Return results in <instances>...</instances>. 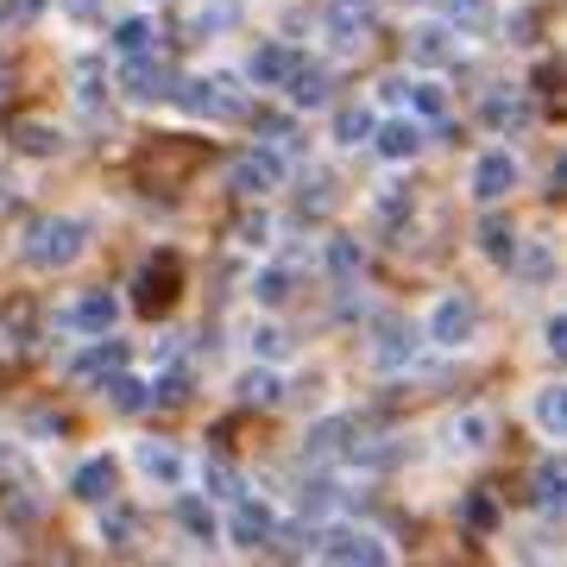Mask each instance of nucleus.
Here are the masks:
<instances>
[{
  "mask_svg": "<svg viewBox=\"0 0 567 567\" xmlns=\"http://www.w3.org/2000/svg\"><path fill=\"white\" fill-rule=\"evenodd\" d=\"M82 246H89V227L70 221V215H44V221L25 227V259L39 265V271H63V265H76Z\"/></svg>",
  "mask_w": 567,
  "mask_h": 567,
  "instance_id": "obj_1",
  "label": "nucleus"
},
{
  "mask_svg": "<svg viewBox=\"0 0 567 567\" xmlns=\"http://www.w3.org/2000/svg\"><path fill=\"white\" fill-rule=\"evenodd\" d=\"M177 102L189 107L196 121H208V126H227V121H240V114H246V95L227 76H189V82H177Z\"/></svg>",
  "mask_w": 567,
  "mask_h": 567,
  "instance_id": "obj_2",
  "label": "nucleus"
},
{
  "mask_svg": "<svg viewBox=\"0 0 567 567\" xmlns=\"http://www.w3.org/2000/svg\"><path fill=\"white\" fill-rule=\"evenodd\" d=\"M177 297H183V259H177V252L145 259L140 278H133V309H140V316H164Z\"/></svg>",
  "mask_w": 567,
  "mask_h": 567,
  "instance_id": "obj_3",
  "label": "nucleus"
},
{
  "mask_svg": "<svg viewBox=\"0 0 567 567\" xmlns=\"http://www.w3.org/2000/svg\"><path fill=\"white\" fill-rule=\"evenodd\" d=\"M284 183V152L278 145H252V152H240V158L227 164V189L240 196V203H259V196H271Z\"/></svg>",
  "mask_w": 567,
  "mask_h": 567,
  "instance_id": "obj_4",
  "label": "nucleus"
},
{
  "mask_svg": "<svg viewBox=\"0 0 567 567\" xmlns=\"http://www.w3.org/2000/svg\"><path fill=\"white\" fill-rule=\"evenodd\" d=\"M423 334H429V341H435V347H447V353H454V347H466V341H473V334H480V303H473L466 290H447L442 303L429 309Z\"/></svg>",
  "mask_w": 567,
  "mask_h": 567,
  "instance_id": "obj_5",
  "label": "nucleus"
},
{
  "mask_svg": "<svg viewBox=\"0 0 567 567\" xmlns=\"http://www.w3.org/2000/svg\"><path fill=\"white\" fill-rule=\"evenodd\" d=\"M316 555H322V561H341V567H353V561L385 567L391 561V548L379 543V536H365V529H328V536H316Z\"/></svg>",
  "mask_w": 567,
  "mask_h": 567,
  "instance_id": "obj_6",
  "label": "nucleus"
},
{
  "mask_svg": "<svg viewBox=\"0 0 567 567\" xmlns=\"http://www.w3.org/2000/svg\"><path fill=\"white\" fill-rule=\"evenodd\" d=\"M372 25H379V7H372V0H328V39L341 44V51L365 44Z\"/></svg>",
  "mask_w": 567,
  "mask_h": 567,
  "instance_id": "obj_7",
  "label": "nucleus"
},
{
  "mask_svg": "<svg viewBox=\"0 0 567 567\" xmlns=\"http://www.w3.org/2000/svg\"><path fill=\"white\" fill-rule=\"evenodd\" d=\"M121 322V297L114 290H82L76 303L63 309V328H76V334H114Z\"/></svg>",
  "mask_w": 567,
  "mask_h": 567,
  "instance_id": "obj_8",
  "label": "nucleus"
},
{
  "mask_svg": "<svg viewBox=\"0 0 567 567\" xmlns=\"http://www.w3.org/2000/svg\"><path fill=\"white\" fill-rule=\"evenodd\" d=\"M121 89H126V102L152 107V102H171V95H177V76H171L164 63H152V58H133L121 70Z\"/></svg>",
  "mask_w": 567,
  "mask_h": 567,
  "instance_id": "obj_9",
  "label": "nucleus"
},
{
  "mask_svg": "<svg viewBox=\"0 0 567 567\" xmlns=\"http://www.w3.org/2000/svg\"><path fill=\"white\" fill-rule=\"evenodd\" d=\"M511 189H517V158L511 152H480L473 158V196L480 203H505Z\"/></svg>",
  "mask_w": 567,
  "mask_h": 567,
  "instance_id": "obj_10",
  "label": "nucleus"
},
{
  "mask_svg": "<svg viewBox=\"0 0 567 567\" xmlns=\"http://www.w3.org/2000/svg\"><path fill=\"white\" fill-rule=\"evenodd\" d=\"M410 58L429 63V70L454 63V58H461V39H454V25H447V20H423L416 32H410Z\"/></svg>",
  "mask_w": 567,
  "mask_h": 567,
  "instance_id": "obj_11",
  "label": "nucleus"
},
{
  "mask_svg": "<svg viewBox=\"0 0 567 567\" xmlns=\"http://www.w3.org/2000/svg\"><path fill=\"white\" fill-rule=\"evenodd\" d=\"M114 486H121V466L107 461V454H89V461L70 473V492H76V498H89V505H107V498H114Z\"/></svg>",
  "mask_w": 567,
  "mask_h": 567,
  "instance_id": "obj_12",
  "label": "nucleus"
},
{
  "mask_svg": "<svg viewBox=\"0 0 567 567\" xmlns=\"http://www.w3.org/2000/svg\"><path fill=\"white\" fill-rule=\"evenodd\" d=\"M416 347H423V328H410V322H385V328H379V341H372V365L398 372V365L416 360Z\"/></svg>",
  "mask_w": 567,
  "mask_h": 567,
  "instance_id": "obj_13",
  "label": "nucleus"
},
{
  "mask_svg": "<svg viewBox=\"0 0 567 567\" xmlns=\"http://www.w3.org/2000/svg\"><path fill=\"white\" fill-rule=\"evenodd\" d=\"M140 473L158 480L164 492H183V473H189V466H183V454L171 442H140Z\"/></svg>",
  "mask_w": 567,
  "mask_h": 567,
  "instance_id": "obj_14",
  "label": "nucleus"
},
{
  "mask_svg": "<svg viewBox=\"0 0 567 567\" xmlns=\"http://www.w3.org/2000/svg\"><path fill=\"white\" fill-rule=\"evenodd\" d=\"M271 524H278V517H271L259 498H246V492L234 498V543L240 548H265L271 543Z\"/></svg>",
  "mask_w": 567,
  "mask_h": 567,
  "instance_id": "obj_15",
  "label": "nucleus"
},
{
  "mask_svg": "<svg viewBox=\"0 0 567 567\" xmlns=\"http://www.w3.org/2000/svg\"><path fill=\"white\" fill-rule=\"evenodd\" d=\"M7 140H13V152H25V158H58L63 152V133L51 121H13Z\"/></svg>",
  "mask_w": 567,
  "mask_h": 567,
  "instance_id": "obj_16",
  "label": "nucleus"
},
{
  "mask_svg": "<svg viewBox=\"0 0 567 567\" xmlns=\"http://www.w3.org/2000/svg\"><path fill=\"white\" fill-rule=\"evenodd\" d=\"M114 365H126V341H114V334H95V347H89V353H82L70 372H76V379H89V385H102Z\"/></svg>",
  "mask_w": 567,
  "mask_h": 567,
  "instance_id": "obj_17",
  "label": "nucleus"
},
{
  "mask_svg": "<svg viewBox=\"0 0 567 567\" xmlns=\"http://www.w3.org/2000/svg\"><path fill=\"white\" fill-rule=\"evenodd\" d=\"M372 145H379L391 164H404V158L423 152V126L416 121H385V126H372Z\"/></svg>",
  "mask_w": 567,
  "mask_h": 567,
  "instance_id": "obj_18",
  "label": "nucleus"
},
{
  "mask_svg": "<svg viewBox=\"0 0 567 567\" xmlns=\"http://www.w3.org/2000/svg\"><path fill=\"white\" fill-rule=\"evenodd\" d=\"M529 121H536V107H529L524 95H505V89H492L486 95V126L492 133H524Z\"/></svg>",
  "mask_w": 567,
  "mask_h": 567,
  "instance_id": "obj_19",
  "label": "nucleus"
},
{
  "mask_svg": "<svg viewBox=\"0 0 567 567\" xmlns=\"http://www.w3.org/2000/svg\"><path fill=\"white\" fill-rule=\"evenodd\" d=\"M284 82H290V102H297V107H328V70H322V63L297 58Z\"/></svg>",
  "mask_w": 567,
  "mask_h": 567,
  "instance_id": "obj_20",
  "label": "nucleus"
},
{
  "mask_svg": "<svg viewBox=\"0 0 567 567\" xmlns=\"http://www.w3.org/2000/svg\"><path fill=\"white\" fill-rule=\"evenodd\" d=\"M290 63H297V51H284V44H259V51L246 58V76L259 82V89H278V82L290 76Z\"/></svg>",
  "mask_w": 567,
  "mask_h": 567,
  "instance_id": "obj_21",
  "label": "nucleus"
},
{
  "mask_svg": "<svg viewBox=\"0 0 567 567\" xmlns=\"http://www.w3.org/2000/svg\"><path fill=\"white\" fill-rule=\"evenodd\" d=\"M492 416L486 410H461V416H454V423H447V435H454V447H461V454H486L492 447Z\"/></svg>",
  "mask_w": 567,
  "mask_h": 567,
  "instance_id": "obj_22",
  "label": "nucleus"
},
{
  "mask_svg": "<svg viewBox=\"0 0 567 567\" xmlns=\"http://www.w3.org/2000/svg\"><path fill=\"white\" fill-rule=\"evenodd\" d=\"M102 398H107L114 410H121V416H133V410H145V404H152V398H145V385L133 379V372H121V365H114V372L102 379Z\"/></svg>",
  "mask_w": 567,
  "mask_h": 567,
  "instance_id": "obj_23",
  "label": "nucleus"
},
{
  "mask_svg": "<svg viewBox=\"0 0 567 567\" xmlns=\"http://www.w3.org/2000/svg\"><path fill=\"white\" fill-rule=\"evenodd\" d=\"M234 391H240V404H246V410H271V404L284 398L278 372H265V365H252V372H240V385H234Z\"/></svg>",
  "mask_w": 567,
  "mask_h": 567,
  "instance_id": "obj_24",
  "label": "nucleus"
},
{
  "mask_svg": "<svg viewBox=\"0 0 567 567\" xmlns=\"http://www.w3.org/2000/svg\"><path fill=\"white\" fill-rule=\"evenodd\" d=\"M246 290H252V303L259 309H284L290 303V271H284V265H265V271H252Z\"/></svg>",
  "mask_w": 567,
  "mask_h": 567,
  "instance_id": "obj_25",
  "label": "nucleus"
},
{
  "mask_svg": "<svg viewBox=\"0 0 567 567\" xmlns=\"http://www.w3.org/2000/svg\"><path fill=\"white\" fill-rule=\"evenodd\" d=\"M177 524L189 529V536H196V543H215V505H208V498H196V492H183L177 498Z\"/></svg>",
  "mask_w": 567,
  "mask_h": 567,
  "instance_id": "obj_26",
  "label": "nucleus"
},
{
  "mask_svg": "<svg viewBox=\"0 0 567 567\" xmlns=\"http://www.w3.org/2000/svg\"><path fill=\"white\" fill-rule=\"evenodd\" d=\"M372 126H379V114H372V107H341V114H334V145H372Z\"/></svg>",
  "mask_w": 567,
  "mask_h": 567,
  "instance_id": "obj_27",
  "label": "nucleus"
},
{
  "mask_svg": "<svg viewBox=\"0 0 567 567\" xmlns=\"http://www.w3.org/2000/svg\"><path fill=\"white\" fill-rule=\"evenodd\" d=\"M240 0H203V7H196V39H215V32H227V25H240Z\"/></svg>",
  "mask_w": 567,
  "mask_h": 567,
  "instance_id": "obj_28",
  "label": "nucleus"
},
{
  "mask_svg": "<svg viewBox=\"0 0 567 567\" xmlns=\"http://www.w3.org/2000/svg\"><path fill=\"white\" fill-rule=\"evenodd\" d=\"M561 498H567V473H561V461H555V454H543V461H536V505L561 511Z\"/></svg>",
  "mask_w": 567,
  "mask_h": 567,
  "instance_id": "obj_29",
  "label": "nucleus"
},
{
  "mask_svg": "<svg viewBox=\"0 0 567 567\" xmlns=\"http://www.w3.org/2000/svg\"><path fill=\"white\" fill-rule=\"evenodd\" d=\"M102 543L107 548H133L140 543V517H133L126 505H114V498H107V511H102Z\"/></svg>",
  "mask_w": 567,
  "mask_h": 567,
  "instance_id": "obj_30",
  "label": "nucleus"
},
{
  "mask_svg": "<svg viewBox=\"0 0 567 567\" xmlns=\"http://www.w3.org/2000/svg\"><path fill=\"white\" fill-rule=\"evenodd\" d=\"M480 252H486L492 265H511V252H517V227H511L505 215H492V221L480 227Z\"/></svg>",
  "mask_w": 567,
  "mask_h": 567,
  "instance_id": "obj_31",
  "label": "nucleus"
},
{
  "mask_svg": "<svg viewBox=\"0 0 567 567\" xmlns=\"http://www.w3.org/2000/svg\"><path fill=\"white\" fill-rule=\"evenodd\" d=\"M152 164H164V177H189L203 164V145H158V152H145V171Z\"/></svg>",
  "mask_w": 567,
  "mask_h": 567,
  "instance_id": "obj_32",
  "label": "nucleus"
},
{
  "mask_svg": "<svg viewBox=\"0 0 567 567\" xmlns=\"http://www.w3.org/2000/svg\"><path fill=\"white\" fill-rule=\"evenodd\" d=\"M461 524L473 529V536H492V529H498V505H492V492H466V498H461Z\"/></svg>",
  "mask_w": 567,
  "mask_h": 567,
  "instance_id": "obj_33",
  "label": "nucleus"
},
{
  "mask_svg": "<svg viewBox=\"0 0 567 567\" xmlns=\"http://www.w3.org/2000/svg\"><path fill=\"white\" fill-rule=\"evenodd\" d=\"M328 271H334L341 284H353V278H360V271H365L360 240H341V234H334V240H328Z\"/></svg>",
  "mask_w": 567,
  "mask_h": 567,
  "instance_id": "obj_34",
  "label": "nucleus"
},
{
  "mask_svg": "<svg viewBox=\"0 0 567 567\" xmlns=\"http://www.w3.org/2000/svg\"><path fill=\"white\" fill-rule=\"evenodd\" d=\"M107 44H114L121 58H145V51H152V20H121L107 32Z\"/></svg>",
  "mask_w": 567,
  "mask_h": 567,
  "instance_id": "obj_35",
  "label": "nucleus"
},
{
  "mask_svg": "<svg viewBox=\"0 0 567 567\" xmlns=\"http://www.w3.org/2000/svg\"><path fill=\"white\" fill-rule=\"evenodd\" d=\"M536 423H543V435H555V442H561V429H567V398H561V385H543V391H536Z\"/></svg>",
  "mask_w": 567,
  "mask_h": 567,
  "instance_id": "obj_36",
  "label": "nucleus"
},
{
  "mask_svg": "<svg viewBox=\"0 0 567 567\" xmlns=\"http://www.w3.org/2000/svg\"><path fill=\"white\" fill-rule=\"evenodd\" d=\"M203 486H208V498H240V473H234V461L208 454L203 461Z\"/></svg>",
  "mask_w": 567,
  "mask_h": 567,
  "instance_id": "obj_37",
  "label": "nucleus"
},
{
  "mask_svg": "<svg viewBox=\"0 0 567 567\" xmlns=\"http://www.w3.org/2000/svg\"><path fill=\"white\" fill-rule=\"evenodd\" d=\"M447 25H454V32H486L492 0H447Z\"/></svg>",
  "mask_w": 567,
  "mask_h": 567,
  "instance_id": "obj_38",
  "label": "nucleus"
},
{
  "mask_svg": "<svg viewBox=\"0 0 567 567\" xmlns=\"http://www.w3.org/2000/svg\"><path fill=\"white\" fill-rule=\"evenodd\" d=\"M347 435H353V416H328V423H316V429L303 435V447H309V454H334Z\"/></svg>",
  "mask_w": 567,
  "mask_h": 567,
  "instance_id": "obj_39",
  "label": "nucleus"
},
{
  "mask_svg": "<svg viewBox=\"0 0 567 567\" xmlns=\"http://www.w3.org/2000/svg\"><path fill=\"white\" fill-rule=\"evenodd\" d=\"M404 102L416 107V114H429V121H442L447 114V89L442 82H404Z\"/></svg>",
  "mask_w": 567,
  "mask_h": 567,
  "instance_id": "obj_40",
  "label": "nucleus"
},
{
  "mask_svg": "<svg viewBox=\"0 0 567 567\" xmlns=\"http://www.w3.org/2000/svg\"><path fill=\"white\" fill-rule=\"evenodd\" d=\"M511 265H517V271H524V278H548V271H555V246H524L517 240V252H511Z\"/></svg>",
  "mask_w": 567,
  "mask_h": 567,
  "instance_id": "obj_41",
  "label": "nucleus"
},
{
  "mask_svg": "<svg viewBox=\"0 0 567 567\" xmlns=\"http://www.w3.org/2000/svg\"><path fill=\"white\" fill-rule=\"evenodd\" d=\"M145 398H152V404H164V410H171V404H183V398H189V372L177 365V372H164V379H152V385H145Z\"/></svg>",
  "mask_w": 567,
  "mask_h": 567,
  "instance_id": "obj_42",
  "label": "nucleus"
},
{
  "mask_svg": "<svg viewBox=\"0 0 567 567\" xmlns=\"http://www.w3.org/2000/svg\"><path fill=\"white\" fill-rule=\"evenodd\" d=\"M234 240H240V246H265V240H271V221H265V215H240V221H234Z\"/></svg>",
  "mask_w": 567,
  "mask_h": 567,
  "instance_id": "obj_43",
  "label": "nucleus"
},
{
  "mask_svg": "<svg viewBox=\"0 0 567 567\" xmlns=\"http://www.w3.org/2000/svg\"><path fill=\"white\" fill-rule=\"evenodd\" d=\"M379 215H385V221H404V215H410V189H404V183L379 189Z\"/></svg>",
  "mask_w": 567,
  "mask_h": 567,
  "instance_id": "obj_44",
  "label": "nucleus"
},
{
  "mask_svg": "<svg viewBox=\"0 0 567 567\" xmlns=\"http://www.w3.org/2000/svg\"><path fill=\"white\" fill-rule=\"evenodd\" d=\"M252 353L278 360V353H290V334H284V328H252Z\"/></svg>",
  "mask_w": 567,
  "mask_h": 567,
  "instance_id": "obj_45",
  "label": "nucleus"
},
{
  "mask_svg": "<svg viewBox=\"0 0 567 567\" xmlns=\"http://www.w3.org/2000/svg\"><path fill=\"white\" fill-rule=\"evenodd\" d=\"M328 203H334V183H328V177H303V215H309V208L322 215Z\"/></svg>",
  "mask_w": 567,
  "mask_h": 567,
  "instance_id": "obj_46",
  "label": "nucleus"
},
{
  "mask_svg": "<svg viewBox=\"0 0 567 567\" xmlns=\"http://www.w3.org/2000/svg\"><path fill=\"white\" fill-rule=\"evenodd\" d=\"M328 505H334V486H328V480H316V486H303V517H322Z\"/></svg>",
  "mask_w": 567,
  "mask_h": 567,
  "instance_id": "obj_47",
  "label": "nucleus"
},
{
  "mask_svg": "<svg viewBox=\"0 0 567 567\" xmlns=\"http://www.w3.org/2000/svg\"><path fill=\"white\" fill-rule=\"evenodd\" d=\"M555 82H561V63L543 58V63H536V76H529V89H536V95H555Z\"/></svg>",
  "mask_w": 567,
  "mask_h": 567,
  "instance_id": "obj_48",
  "label": "nucleus"
},
{
  "mask_svg": "<svg viewBox=\"0 0 567 567\" xmlns=\"http://www.w3.org/2000/svg\"><path fill=\"white\" fill-rule=\"evenodd\" d=\"M39 13V0H0V25H25Z\"/></svg>",
  "mask_w": 567,
  "mask_h": 567,
  "instance_id": "obj_49",
  "label": "nucleus"
},
{
  "mask_svg": "<svg viewBox=\"0 0 567 567\" xmlns=\"http://www.w3.org/2000/svg\"><path fill=\"white\" fill-rule=\"evenodd\" d=\"M543 347H548V353H561V347H567V316H548V328H543Z\"/></svg>",
  "mask_w": 567,
  "mask_h": 567,
  "instance_id": "obj_50",
  "label": "nucleus"
},
{
  "mask_svg": "<svg viewBox=\"0 0 567 567\" xmlns=\"http://www.w3.org/2000/svg\"><path fill=\"white\" fill-rule=\"evenodd\" d=\"M252 126H259V133H271V140H290V121H284V114H259Z\"/></svg>",
  "mask_w": 567,
  "mask_h": 567,
  "instance_id": "obj_51",
  "label": "nucleus"
}]
</instances>
